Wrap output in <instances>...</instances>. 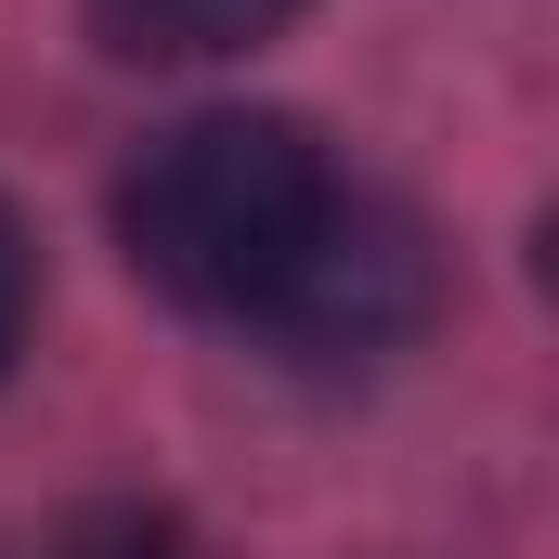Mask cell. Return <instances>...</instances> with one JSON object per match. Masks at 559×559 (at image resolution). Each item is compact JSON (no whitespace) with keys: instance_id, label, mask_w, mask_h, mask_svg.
Wrapping results in <instances>:
<instances>
[{"instance_id":"cell-1","label":"cell","mask_w":559,"mask_h":559,"mask_svg":"<svg viewBox=\"0 0 559 559\" xmlns=\"http://www.w3.org/2000/svg\"><path fill=\"white\" fill-rule=\"evenodd\" d=\"M118 248L156 299L299 365H378L429 325V235L274 105L156 131L118 182Z\"/></svg>"},{"instance_id":"cell-2","label":"cell","mask_w":559,"mask_h":559,"mask_svg":"<svg viewBox=\"0 0 559 559\" xmlns=\"http://www.w3.org/2000/svg\"><path fill=\"white\" fill-rule=\"evenodd\" d=\"M299 0H92V39L131 52V66H209V52H248L274 39Z\"/></svg>"},{"instance_id":"cell-3","label":"cell","mask_w":559,"mask_h":559,"mask_svg":"<svg viewBox=\"0 0 559 559\" xmlns=\"http://www.w3.org/2000/svg\"><path fill=\"white\" fill-rule=\"evenodd\" d=\"M52 559H182V521L143 508V495H105V508L66 521V547H52Z\"/></svg>"},{"instance_id":"cell-4","label":"cell","mask_w":559,"mask_h":559,"mask_svg":"<svg viewBox=\"0 0 559 559\" xmlns=\"http://www.w3.org/2000/svg\"><path fill=\"white\" fill-rule=\"evenodd\" d=\"M13 352H26V222L0 209V378H13Z\"/></svg>"}]
</instances>
